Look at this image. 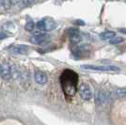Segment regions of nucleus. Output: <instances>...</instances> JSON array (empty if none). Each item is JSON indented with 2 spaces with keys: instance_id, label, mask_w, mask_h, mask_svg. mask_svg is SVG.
<instances>
[{
  "instance_id": "6",
  "label": "nucleus",
  "mask_w": 126,
  "mask_h": 125,
  "mask_svg": "<svg viewBox=\"0 0 126 125\" xmlns=\"http://www.w3.org/2000/svg\"><path fill=\"white\" fill-rule=\"evenodd\" d=\"M0 76L4 80H10L11 77V66L8 63L0 64Z\"/></svg>"
},
{
  "instance_id": "9",
  "label": "nucleus",
  "mask_w": 126,
  "mask_h": 125,
  "mask_svg": "<svg viewBox=\"0 0 126 125\" xmlns=\"http://www.w3.org/2000/svg\"><path fill=\"white\" fill-rule=\"evenodd\" d=\"M115 36V32L113 31H105L100 34V38L102 40H104V41H109V40H111L112 38H114Z\"/></svg>"
},
{
  "instance_id": "8",
  "label": "nucleus",
  "mask_w": 126,
  "mask_h": 125,
  "mask_svg": "<svg viewBox=\"0 0 126 125\" xmlns=\"http://www.w3.org/2000/svg\"><path fill=\"white\" fill-rule=\"evenodd\" d=\"M11 51L16 55H26L29 51V48L26 45H15L11 48Z\"/></svg>"
},
{
  "instance_id": "10",
  "label": "nucleus",
  "mask_w": 126,
  "mask_h": 125,
  "mask_svg": "<svg viewBox=\"0 0 126 125\" xmlns=\"http://www.w3.org/2000/svg\"><path fill=\"white\" fill-rule=\"evenodd\" d=\"M115 93L118 97L121 98H126V89H122V88H119L115 90Z\"/></svg>"
},
{
  "instance_id": "4",
  "label": "nucleus",
  "mask_w": 126,
  "mask_h": 125,
  "mask_svg": "<svg viewBox=\"0 0 126 125\" xmlns=\"http://www.w3.org/2000/svg\"><path fill=\"white\" fill-rule=\"evenodd\" d=\"M49 35L46 33H36L30 38V42L34 44H42L49 41Z\"/></svg>"
},
{
  "instance_id": "1",
  "label": "nucleus",
  "mask_w": 126,
  "mask_h": 125,
  "mask_svg": "<svg viewBox=\"0 0 126 125\" xmlns=\"http://www.w3.org/2000/svg\"><path fill=\"white\" fill-rule=\"evenodd\" d=\"M82 69L97 72H120L121 69L114 65H83Z\"/></svg>"
},
{
  "instance_id": "7",
  "label": "nucleus",
  "mask_w": 126,
  "mask_h": 125,
  "mask_svg": "<svg viewBox=\"0 0 126 125\" xmlns=\"http://www.w3.org/2000/svg\"><path fill=\"white\" fill-rule=\"evenodd\" d=\"M34 79H35V81H36L39 85H45L48 81L46 73H44L43 72H41V71H37V72H35V74H34Z\"/></svg>"
},
{
  "instance_id": "2",
  "label": "nucleus",
  "mask_w": 126,
  "mask_h": 125,
  "mask_svg": "<svg viewBox=\"0 0 126 125\" xmlns=\"http://www.w3.org/2000/svg\"><path fill=\"white\" fill-rule=\"evenodd\" d=\"M57 26L56 22L51 18H45L37 23V27L42 31H51Z\"/></svg>"
},
{
  "instance_id": "5",
  "label": "nucleus",
  "mask_w": 126,
  "mask_h": 125,
  "mask_svg": "<svg viewBox=\"0 0 126 125\" xmlns=\"http://www.w3.org/2000/svg\"><path fill=\"white\" fill-rule=\"evenodd\" d=\"M109 97H110V95L108 92H106L105 90H100L95 96V101L98 104H107L109 101Z\"/></svg>"
},
{
  "instance_id": "13",
  "label": "nucleus",
  "mask_w": 126,
  "mask_h": 125,
  "mask_svg": "<svg viewBox=\"0 0 126 125\" xmlns=\"http://www.w3.org/2000/svg\"><path fill=\"white\" fill-rule=\"evenodd\" d=\"M35 0H23V2H24V4H26V5H29V4H31L33 3Z\"/></svg>"
},
{
  "instance_id": "14",
  "label": "nucleus",
  "mask_w": 126,
  "mask_h": 125,
  "mask_svg": "<svg viewBox=\"0 0 126 125\" xmlns=\"http://www.w3.org/2000/svg\"><path fill=\"white\" fill-rule=\"evenodd\" d=\"M20 1H21V0H10V3H11V5H16V4H18Z\"/></svg>"
},
{
  "instance_id": "11",
  "label": "nucleus",
  "mask_w": 126,
  "mask_h": 125,
  "mask_svg": "<svg viewBox=\"0 0 126 125\" xmlns=\"http://www.w3.org/2000/svg\"><path fill=\"white\" fill-rule=\"evenodd\" d=\"M123 42H124V38H122V37H114L111 40H109V43L111 44H119Z\"/></svg>"
},
{
  "instance_id": "12",
  "label": "nucleus",
  "mask_w": 126,
  "mask_h": 125,
  "mask_svg": "<svg viewBox=\"0 0 126 125\" xmlns=\"http://www.w3.org/2000/svg\"><path fill=\"white\" fill-rule=\"evenodd\" d=\"M34 27H35V24H34V23H33L32 21L27 22V23H26V25L25 26V28H26V31H28V32L32 31V30L34 29Z\"/></svg>"
},
{
  "instance_id": "3",
  "label": "nucleus",
  "mask_w": 126,
  "mask_h": 125,
  "mask_svg": "<svg viewBox=\"0 0 126 125\" xmlns=\"http://www.w3.org/2000/svg\"><path fill=\"white\" fill-rule=\"evenodd\" d=\"M78 91L80 97L83 100H85V101H89L93 97V92H92L91 88H90V86L89 84L82 83L79 86Z\"/></svg>"
}]
</instances>
